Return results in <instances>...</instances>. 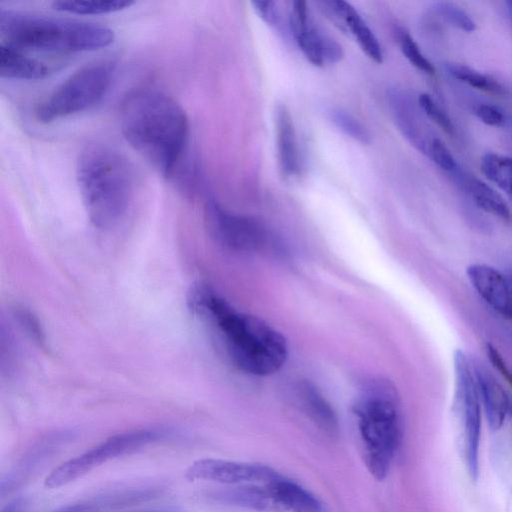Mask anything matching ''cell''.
<instances>
[{"label": "cell", "mask_w": 512, "mask_h": 512, "mask_svg": "<svg viewBox=\"0 0 512 512\" xmlns=\"http://www.w3.org/2000/svg\"><path fill=\"white\" fill-rule=\"evenodd\" d=\"M119 120L126 141L170 181L190 155L189 122L181 105L157 88L137 87L122 99Z\"/></svg>", "instance_id": "cell-1"}, {"label": "cell", "mask_w": 512, "mask_h": 512, "mask_svg": "<svg viewBox=\"0 0 512 512\" xmlns=\"http://www.w3.org/2000/svg\"><path fill=\"white\" fill-rule=\"evenodd\" d=\"M189 308L213 325L232 362L245 373L265 376L285 363V338L256 316L242 313L205 285H195L187 298Z\"/></svg>", "instance_id": "cell-2"}, {"label": "cell", "mask_w": 512, "mask_h": 512, "mask_svg": "<svg viewBox=\"0 0 512 512\" xmlns=\"http://www.w3.org/2000/svg\"><path fill=\"white\" fill-rule=\"evenodd\" d=\"M76 177L86 214L92 225L106 230L127 214L135 191L132 165L121 153L91 144L79 154Z\"/></svg>", "instance_id": "cell-3"}, {"label": "cell", "mask_w": 512, "mask_h": 512, "mask_svg": "<svg viewBox=\"0 0 512 512\" xmlns=\"http://www.w3.org/2000/svg\"><path fill=\"white\" fill-rule=\"evenodd\" d=\"M3 44L20 50L81 52L110 45L114 31L104 25L0 9Z\"/></svg>", "instance_id": "cell-4"}, {"label": "cell", "mask_w": 512, "mask_h": 512, "mask_svg": "<svg viewBox=\"0 0 512 512\" xmlns=\"http://www.w3.org/2000/svg\"><path fill=\"white\" fill-rule=\"evenodd\" d=\"M354 411L365 465L377 480H382L402 439L398 394L388 382H371L361 393Z\"/></svg>", "instance_id": "cell-5"}, {"label": "cell", "mask_w": 512, "mask_h": 512, "mask_svg": "<svg viewBox=\"0 0 512 512\" xmlns=\"http://www.w3.org/2000/svg\"><path fill=\"white\" fill-rule=\"evenodd\" d=\"M174 435V430L169 427L154 426L110 436L102 443L52 470L45 478L44 484L51 489L65 486L110 460L171 439Z\"/></svg>", "instance_id": "cell-6"}, {"label": "cell", "mask_w": 512, "mask_h": 512, "mask_svg": "<svg viewBox=\"0 0 512 512\" xmlns=\"http://www.w3.org/2000/svg\"><path fill=\"white\" fill-rule=\"evenodd\" d=\"M113 75L111 62H96L80 68L38 105L36 118L49 123L89 109L104 97Z\"/></svg>", "instance_id": "cell-7"}, {"label": "cell", "mask_w": 512, "mask_h": 512, "mask_svg": "<svg viewBox=\"0 0 512 512\" xmlns=\"http://www.w3.org/2000/svg\"><path fill=\"white\" fill-rule=\"evenodd\" d=\"M456 396L460 408L465 441V457L472 479L478 475V455L481 433L480 395L473 371V363L461 349L454 352Z\"/></svg>", "instance_id": "cell-8"}, {"label": "cell", "mask_w": 512, "mask_h": 512, "mask_svg": "<svg viewBox=\"0 0 512 512\" xmlns=\"http://www.w3.org/2000/svg\"><path fill=\"white\" fill-rule=\"evenodd\" d=\"M205 223L210 235L227 248L255 250L265 241L264 230L257 222L226 211L213 199L206 202Z\"/></svg>", "instance_id": "cell-9"}, {"label": "cell", "mask_w": 512, "mask_h": 512, "mask_svg": "<svg viewBox=\"0 0 512 512\" xmlns=\"http://www.w3.org/2000/svg\"><path fill=\"white\" fill-rule=\"evenodd\" d=\"M289 20L295 41L313 65L322 67L342 60L341 45L315 26L305 1L292 2Z\"/></svg>", "instance_id": "cell-10"}, {"label": "cell", "mask_w": 512, "mask_h": 512, "mask_svg": "<svg viewBox=\"0 0 512 512\" xmlns=\"http://www.w3.org/2000/svg\"><path fill=\"white\" fill-rule=\"evenodd\" d=\"M280 475L269 466L255 463L204 458L194 461L185 471L190 480H207L222 484H268Z\"/></svg>", "instance_id": "cell-11"}, {"label": "cell", "mask_w": 512, "mask_h": 512, "mask_svg": "<svg viewBox=\"0 0 512 512\" xmlns=\"http://www.w3.org/2000/svg\"><path fill=\"white\" fill-rule=\"evenodd\" d=\"M466 274L484 302L499 315L512 321V289L507 274L484 263L469 265Z\"/></svg>", "instance_id": "cell-12"}, {"label": "cell", "mask_w": 512, "mask_h": 512, "mask_svg": "<svg viewBox=\"0 0 512 512\" xmlns=\"http://www.w3.org/2000/svg\"><path fill=\"white\" fill-rule=\"evenodd\" d=\"M389 103L395 123L405 138L421 153L428 155L432 137L420 107L408 94L399 90L389 92Z\"/></svg>", "instance_id": "cell-13"}, {"label": "cell", "mask_w": 512, "mask_h": 512, "mask_svg": "<svg viewBox=\"0 0 512 512\" xmlns=\"http://www.w3.org/2000/svg\"><path fill=\"white\" fill-rule=\"evenodd\" d=\"M68 434L53 433L35 442L15 467L1 479V496L10 494L21 486L51 455L68 441Z\"/></svg>", "instance_id": "cell-14"}, {"label": "cell", "mask_w": 512, "mask_h": 512, "mask_svg": "<svg viewBox=\"0 0 512 512\" xmlns=\"http://www.w3.org/2000/svg\"><path fill=\"white\" fill-rule=\"evenodd\" d=\"M320 4L329 16L333 15V21L342 30L350 31L362 51L372 61L377 64L383 62V51L378 39L351 4L341 0L322 1Z\"/></svg>", "instance_id": "cell-15"}, {"label": "cell", "mask_w": 512, "mask_h": 512, "mask_svg": "<svg viewBox=\"0 0 512 512\" xmlns=\"http://www.w3.org/2000/svg\"><path fill=\"white\" fill-rule=\"evenodd\" d=\"M473 371L487 421L490 428L496 431L502 427L510 412V400L502 385L486 367L475 362Z\"/></svg>", "instance_id": "cell-16"}, {"label": "cell", "mask_w": 512, "mask_h": 512, "mask_svg": "<svg viewBox=\"0 0 512 512\" xmlns=\"http://www.w3.org/2000/svg\"><path fill=\"white\" fill-rule=\"evenodd\" d=\"M275 128L279 169L285 177H293L299 171V150L294 122L284 104L275 108Z\"/></svg>", "instance_id": "cell-17"}, {"label": "cell", "mask_w": 512, "mask_h": 512, "mask_svg": "<svg viewBox=\"0 0 512 512\" xmlns=\"http://www.w3.org/2000/svg\"><path fill=\"white\" fill-rule=\"evenodd\" d=\"M210 497L217 502L264 512H283L270 488L246 484L213 491Z\"/></svg>", "instance_id": "cell-18"}, {"label": "cell", "mask_w": 512, "mask_h": 512, "mask_svg": "<svg viewBox=\"0 0 512 512\" xmlns=\"http://www.w3.org/2000/svg\"><path fill=\"white\" fill-rule=\"evenodd\" d=\"M452 175L478 208L503 221H511L509 206L492 187L473 175L466 174L460 167Z\"/></svg>", "instance_id": "cell-19"}, {"label": "cell", "mask_w": 512, "mask_h": 512, "mask_svg": "<svg viewBox=\"0 0 512 512\" xmlns=\"http://www.w3.org/2000/svg\"><path fill=\"white\" fill-rule=\"evenodd\" d=\"M52 71V67L38 59L25 55L23 50L1 43V78L39 80L47 77Z\"/></svg>", "instance_id": "cell-20"}, {"label": "cell", "mask_w": 512, "mask_h": 512, "mask_svg": "<svg viewBox=\"0 0 512 512\" xmlns=\"http://www.w3.org/2000/svg\"><path fill=\"white\" fill-rule=\"evenodd\" d=\"M155 491L149 488L121 489L61 507L53 512H105L113 508L128 506L153 497Z\"/></svg>", "instance_id": "cell-21"}, {"label": "cell", "mask_w": 512, "mask_h": 512, "mask_svg": "<svg viewBox=\"0 0 512 512\" xmlns=\"http://www.w3.org/2000/svg\"><path fill=\"white\" fill-rule=\"evenodd\" d=\"M272 491L282 511L323 512L320 501L308 490L283 476L266 484Z\"/></svg>", "instance_id": "cell-22"}, {"label": "cell", "mask_w": 512, "mask_h": 512, "mask_svg": "<svg viewBox=\"0 0 512 512\" xmlns=\"http://www.w3.org/2000/svg\"><path fill=\"white\" fill-rule=\"evenodd\" d=\"M299 403L305 414L322 431L333 435L338 431L336 414L326 399L312 386L305 384L300 387Z\"/></svg>", "instance_id": "cell-23"}, {"label": "cell", "mask_w": 512, "mask_h": 512, "mask_svg": "<svg viewBox=\"0 0 512 512\" xmlns=\"http://www.w3.org/2000/svg\"><path fill=\"white\" fill-rule=\"evenodd\" d=\"M130 0H59L54 1V9L79 15L106 14L130 7Z\"/></svg>", "instance_id": "cell-24"}, {"label": "cell", "mask_w": 512, "mask_h": 512, "mask_svg": "<svg viewBox=\"0 0 512 512\" xmlns=\"http://www.w3.org/2000/svg\"><path fill=\"white\" fill-rule=\"evenodd\" d=\"M445 70L454 79L476 89L496 95L506 94V89L498 81L469 66L460 63H446Z\"/></svg>", "instance_id": "cell-25"}, {"label": "cell", "mask_w": 512, "mask_h": 512, "mask_svg": "<svg viewBox=\"0 0 512 512\" xmlns=\"http://www.w3.org/2000/svg\"><path fill=\"white\" fill-rule=\"evenodd\" d=\"M481 171L491 182L512 195V158L486 153L481 159Z\"/></svg>", "instance_id": "cell-26"}, {"label": "cell", "mask_w": 512, "mask_h": 512, "mask_svg": "<svg viewBox=\"0 0 512 512\" xmlns=\"http://www.w3.org/2000/svg\"><path fill=\"white\" fill-rule=\"evenodd\" d=\"M327 117L346 136L364 145L371 143L369 130L348 111L333 107L327 110Z\"/></svg>", "instance_id": "cell-27"}, {"label": "cell", "mask_w": 512, "mask_h": 512, "mask_svg": "<svg viewBox=\"0 0 512 512\" xmlns=\"http://www.w3.org/2000/svg\"><path fill=\"white\" fill-rule=\"evenodd\" d=\"M397 37L400 49L407 60L420 71L433 75L435 72L433 64L422 53L413 37L404 29L397 31Z\"/></svg>", "instance_id": "cell-28"}, {"label": "cell", "mask_w": 512, "mask_h": 512, "mask_svg": "<svg viewBox=\"0 0 512 512\" xmlns=\"http://www.w3.org/2000/svg\"><path fill=\"white\" fill-rule=\"evenodd\" d=\"M434 10L444 21L462 31L471 33L476 29V23L470 15L454 3L437 2L434 5Z\"/></svg>", "instance_id": "cell-29"}, {"label": "cell", "mask_w": 512, "mask_h": 512, "mask_svg": "<svg viewBox=\"0 0 512 512\" xmlns=\"http://www.w3.org/2000/svg\"><path fill=\"white\" fill-rule=\"evenodd\" d=\"M417 101L421 111L427 118L436 123L447 134L454 135L455 127L452 119L430 95L422 93L418 96Z\"/></svg>", "instance_id": "cell-30"}, {"label": "cell", "mask_w": 512, "mask_h": 512, "mask_svg": "<svg viewBox=\"0 0 512 512\" xmlns=\"http://www.w3.org/2000/svg\"><path fill=\"white\" fill-rule=\"evenodd\" d=\"M13 316L21 329L39 346H45V336L37 318L24 308H15Z\"/></svg>", "instance_id": "cell-31"}, {"label": "cell", "mask_w": 512, "mask_h": 512, "mask_svg": "<svg viewBox=\"0 0 512 512\" xmlns=\"http://www.w3.org/2000/svg\"><path fill=\"white\" fill-rule=\"evenodd\" d=\"M428 157L442 170L453 174L459 165L446 145L435 137L429 147Z\"/></svg>", "instance_id": "cell-32"}, {"label": "cell", "mask_w": 512, "mask_h": 512, "mask_svg": "<svg viewBox=\"0 0 512 512\" xmlns=\"http://www.w3.org/2000/svg\"><path fill=\"white\" fill-rule=\"evenodd\" d=\"M477 118L489 126L499 127L505 124L506 117L503 111L492 104L481 103L475 109Z\"/></svg>", "instance_id": "cell-33"}, {"label": "cell", "mask_w": 512, "mask_h": 512, "mask_svg": "<svg viewBox=\"0 0 512 512\" xmlns=\"http://www.w3.org/2000/svg\"><path fill=\"white\" fill-rule=\"evenodd\" d=\"M255 11L259 17L268 25L275 26L279 21V12L274 1H252Z\"/></svg>", "instance_id": "cell-34"}, {"label": "cell", "mask_w": 512, "mask_h": 512, "mask_svg": "<svg viewBox=\"0 0 512 512\" xmlns=\"http://www.w3.org/2000/svg\"><path fill=\"white\" fill-rule=\"evenodd\" d=\"M485 349L486 354L494 368L497 369L499 373L506 379V381L512 386V371L507 365L506 361L503 359L500 352L490 343L486 344Z\"/></svg>", "instance_id": "cell-35"}, {"label": "cell", "mask_w": 512, "mask_h": 512, "mask_svg": "<svg viewBox=\"0 0 512 512\" xmlns=\"http://www.w3.org/2000/svg\"><path fill=\"white\" fill-rule=\"evenodd\" d=\"M1 512H24V501L15 499L8 503Z\"/></svg>", "instance_id": "cell-36"}, {"label": "cell", "mask_w": 512, "mask_h": 512, "mask_svg": "<svg viewBox=\"0 0 512 512\" xmlns=\"http://www.w3.org/2000/svg\"><path fill=\"white\" fill-rule=\"evenodd\" d=\"M505 5L507 7L509 16L512 18V0L506 1Z\"/></svg>", "instance_id": "cell-37"}, {"label": "cell", "mask_w": 512, "mask_h": 512, "mask_svg": "<svg viewBox=\"0 0 512 512\" xmlns=\"http://www.w3.org/2000/svg\"><path fill=\"white\" fill-rule=\"evenodd\" d=\"M512 289V273L507 274Z\"/></svg>", "instance_id": "cell-38"}, {"label": "cell", "mask_w": 512, "mask_h": 512, "mask_svg": "<svg viewBox=\"0 0 512 512\" xmlns=\"http://www.w3.org/2000/svg\"><path fill=\"white\" fill-rule=\"evenodd\" d=\"M510 412H512V404H511V407H510Z\"/></svg>", "instance_id": "cell-39"}]
</instances>
